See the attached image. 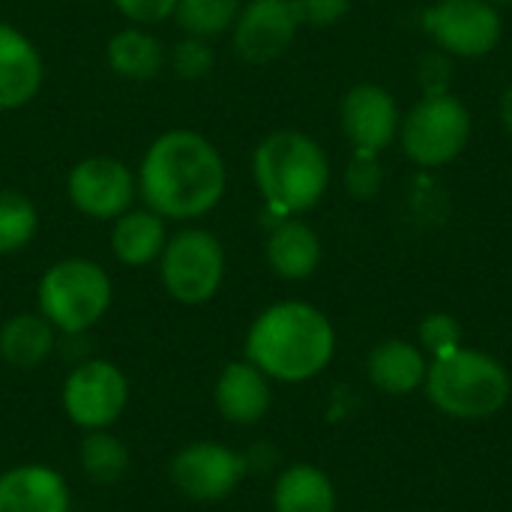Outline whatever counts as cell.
I'll return each mask as SVG.
<instances>
[{"label":"cell","instance_id":"cell-1","mask_svg":"<svg viewBox=\"0 0 512 512\" xmlns=\"http://www.w3.org/2000/svg\"><path fill=\"white\" fill-rule=\"evenodd\" d=\"M144 207L168 222H195L219 207L228 168L210 138L192 129H168L144 150L138 165Z\"/></svg>","mask_w":512,"mask_h":512},{"label":"cell","instance_id":"cell-2","mask_svg":"<svg viewBox=\"0 0 512 512\" xmlns=\"http://www.w3.org/2000/svg\"><path fill=\"white\" fill-rule=\"evenodd\" d=\"M333 351V324L321 309L300 300L267 306L246 336V360L282 384H300L321 375L330 366Z\"/></svg>","mask_w":512,"mask_h":512},{"label":"cell","instance_id":"cell-3","mask_svg":"<svg viewBox=\"0 0 512 512\" xmlns=\"http://www.w3.org/2000/svg\"><path fill=\"white\" fill-rule=\"evenodd\" d=\"M252 177L279 219L312 210L330 186V159L324 147L297 129L270 132L252 153Z\"/></svg>","mask_w":512,"mask_h":512},{"label":"cell","instance_id":"cell-4","mask_svg":"<svg viewBox=\"0 0 512 512\" xmlns=\"http://www.w3.org/2000/svg\"><path fill=\"white\" fill-rule=\"evenodd\" d=\"M426 393L432 405L456 420H486L498 414L512 393L507 369L480 351L456 348L435 357L426 372Z\"/></svg>","mask_w":512,"mask_h":512},{"label":"cell","instance_id":"cell-5","mask_svg":"<svg viewBox=\"0 0 512 512\" xmlns=\"http://www.w3.org/2000/svg\"><path fill=\"white\" fill-rule=\"evenodd\" d=\"M114 288L108 273L90 258H63L51 264L36 285L39 315L63 336H84L93 330L108 306Z\"/></svg>","mask_w":512,"mask_h":512},{"label":"cell","instance_id":"cell-6","mask_svg":"<svg viewBox=\"0 0 512 512\" xmlns=\"http://www.w3.org/2000/svg\"><path fill=\"white\" fill-rule=\"evenodd\" d=\"M156 264L165 291L183 306H201L213 300L225 279V249L207 228H183L168 234Z\"/></svg>","mask_w":512,"mask_h":512},{"label":"cell","instance_id":"cell-7","mask_svg":"<svg viewBox=\"0 0 512 512\" xmlns=\"http://www.w3.org/2000/svg\"><path fill=\"white\" fill-rule=\"evenodd\" d=\"M405 156L420 168H438L453 162L471 138L468 108L450 96L435 93L420 99L399 126Z\"/></svg>","mask_w":512,"mask_h":512},{"label":"cell","instance_id":"cell-8","mask_svg":"<svg viewBox=\"0 0 512 512\" xmlns=\"http://www.w3.org/2000/svg\"><path fill=\"white\" fill-rule=\"evenodd\" d=\"M60 402L75 426L87 432L111 429L126 411L129 381L111 360H84L66 375Z\"/></svg>","mask_w":512,"mask_h":512},{"label":"cell","instance_id":"cell-9","mask_svg":"<svg viewBox=\"0 0 512 512\" xmlns=\"http://www.w3.org/2000/svg\"><path fill=\"white\" fill-rule=\"evenodd\" d=\"M249 465L246 456L234 453L225 444L216 441H198L183 447L171 465H168V477L174 483V489L198 504H216L225 501L228 495H234V489L243 483Z\"/></svg>","mask_w":512,"mask_h":512},{"label":"cell","instance_id":"cell-10","mask_svg":"<svg viewBox=\"0 0 512 512\" xmlns=\"http://www.w3.org/2000/svg\"><path fill=\"white\" fill-rule=\"evenodd\" d=\"M423 30L444 54L483 57L501 39V15L489 0H438L423 12Z\"/></svg>","mask_w":512,"mask_h":512},{"label":"cell","instance_id":"cell-11","mask_svg":"<svg viewBox=\"0 0 512 512\" xmlns=\"http://www.w3.org/2000/svg\"><path fill=\"white\" fill-rule=\"evenodd\" d=\"M66 195L81 216L114 222L132 207L138 195V177L123 159L87 156L72 165L66 177Z\"/></svg>","mask_w":512,"mask_h":512},{"label":"cell","instance_id":"cell-12","mask_svg":"<svg viewBox=\"0 0 512 512\" xmlns=\"http://www.w3.org/2000/svg\"><path fill=\"white\" fill-rule=\"evenodd\" d=\"M300 24L294 0H249L231 27L234 51L246 63H273L291 48Z\"/></svg>","mask_w":512,"mask_h":512},{"label":"cell","instance_id":"cell-13","mask_svg":"<svg viewBox=\"0 0 512 512\" xmlns=\"http://www.w3.org/2000/svg\"><path fill=\"white\" fill-rule=\"evenodd\" d=\"M402 126L396 99L378 84H357L342 99V129L354 150L381 153Z\"/></svg>","mask_w":512,"mask_h":512},{"label":"cell","instance_id":"cell-14","mask_svg":"<svg viewBox=\"0 0 512 512\" xmlns=\"http://www.w3.org/2000/svg\"><path fill=\"white\" fill-rule=\"evenodd\" d=\"M45 81V63L30 36L0 21V111L24 108Z\"/></svg>","mask_w":512,"mask_h":512},{"label":"cell","instance_id":"cell-15","mask_svg":"<svg viewBox=\"0 0 512 512\" xmlns=\"http://www.w3.org/2000/svg\"><path fill=\"white\" fill-rule=\"evenodd\" d=\"M66 480L45 465H18L0 474V512H69Z\"/></svg>","mask_w":512,"mask_h":512},{"label":"cell","instance_id":"cell-16","mask_svg":"<svg viewBox=\"0 0 512 512\" xmlns=\"http://www.w3.org/2000/svg\"><path fill=\"white\" fill-rule=\"evenodd\" d=\"M270 378L249 360H234L216 381V411L234 426H255L270 411Z\"/></svg>","mask_w":512,"mask_h":512},{"label":"cell","instance_id":"cell-17","mask_svg":"<svg viewBox=\"0 0 512 512\" xmlns=\"http://www.w3.org/2000/svg\"><path fill=\"white\" fill-rule=\"evenodd\" d=\"M168 243V219L150 207H129L111 222V252L126 267L156 264Z\"/></svg>","mask_w":512,"mask_h":512},{"label":"cell","instance_id":"cell-18","mask_svg":"<svg viewBox=\"0 0 512 512\" xmlns=\"http://www.w3.org/2000/svg\"><path fill=\"white\" fill-rule=\"evenodd\" d=\"M267 264L276 276L288 282L309 279L321 264V240L300 219H279L267 237Z\"/></svg>","mask_w":512,"mask_h":512},{"label":"cell","instance_id":"cell-19","mask_svg":"<svg viewBox=\"0 0 512 512\" xmlns=\"http://www.w3.org/2000/svg\"><path fill=\"white\" fill-rule=\"evenodd\" d=\"M105 60L114 75L129 81H150L162 72L168 54L159 36H153L147 27H123L117 30L105 45Z\"/></svg>","mask_w":512,"mask_h":512},{"label":"cell","instance_id":"cell-20","mask_svg":"<svg viewBox=\"0 0 512 512\" xmlns=\"http://www.w3.org/2000/svg\"><path fill=\"white\" fill-rule=\"evenodd\" d=\"M57 348V330L39 312H18L0 327V357L15 369L42 366Z\"/></svg>","mask_w":512,"mask_h":512},{"label":"cell","instance_id":"cell-21","mask_svg":"<svg viewBox=\"0 0 512 512\" xmlns=\"http://www.w3.org/2000/svg\"><path fill=\"white\" fill-rule=\"evenodd\" d=\"M426 357L417 345L390 339L381 342L372 357H369V378L378 390L393 393V396H408L420 384H426Z\"/></svg>","mask_w":512,"mask_h":512},{"label":"cell","instance_id":"cell-22","mask_svg":"<svg viewBox=\"0 0 512 512\" xmlns=\"http://www.w3.org/2000/svg\"><path fill=\"white\" fill-rule=\"evenodd\" d=\"M276 512H336V489L315 465H291L273 489Z\"/></svg>","mask_w":512,"mask_h":512},{"label":"cell","instance_id":"cell-23","mask_svg":"<svg viewBox=\"0 0 512 512\" xmlns=\"http://www.w3.org/2000/svg\"><path fill=\"white\" fill-rule=\"evenodd\" d=\"M78 459H81L84 477L99 486H111V483L123 480L129 471V450L108 429L87 432V438L81 441Z\"/></svg>","mask_w":512,"mask_h":512},{"label":"cell","instance_id":"cell-24","mask_svg":"<svg viewBox=\"0 0 512 512\" xmlns=\"http://www.w3.org/2000/svg\"><path fill=\"white\" fill-rule=\"evenodd\" d=\"M240 9V0H177L174 18L186 36L213 39L234 27Z\"/></svg>","mask_w":512,"mask_h":512},{"label":"cell","instance_id":"cell-25","mask_svg":"<svg viewBox=\"0 0 512 512\" xmlns=\"http://www.w3.org/2000/svg\"><path fill=\"white\" fill-rule=\"evenodd\" d=\"M39 231L36 204L18 189H0V255L21 252Z\"/></svg>","mask_w":512,"mask_h":512},{"label":"cell","instance_id":"cell-26","mask_svg":"<svg viewBox=\"0 0 512 512\" xmlns=\"http://www.w3.org/2000/svg\"><path fill=\"white\" fill-rule=\"evenodd\" d=\"M213 63H216V51H213L210 39L183 36L171 48V69L183 81H201V78H207L210 69H213Z\"/></svg>","mask_w":512,"mask_h":512},{"label":"cell","instance_id":"cell-27","mask_svg":"<svg viewBox=\"0 0 512 512\" xmlns=\"http://www.w3.org/2000/svg\"><path fill=\"white\" fill-rule=\"evenodd\" d=\"M381 165H378V153H366V150H354V159L345 171V189L351 192V198L369 201L381 192Z\"/></svg>","mask_w":512,"mask_h":512},{"label":"cell","instance_id":"cell-28","mask_svg":"<svg viewBox=\"0 0 512 512\" xmlns=\"http://www.w3.org/2000/svg\"><path fill=\"white\" fill-rule=\"evenodd\" d=\"M420 342L423 348H429L435 357L450 354L456 348H462V327L453 315L447 312H432L429 318H423L420 324Z\"/></svg>","mask_w":512,"mask_h":512},{"label":"cell","instance_id":"cell-29","mask_svg":"<svg viewBox=\"0 0 512 512\" xmlns=\"http://www.w3.org/2000/svg\"><path fill=\"white\" fill-rule=\"evenodd\" d=\"M114 6L132 24L147 27V24H162V21L174 18L177 0H114Z\"/></svg>","mask_w":512,"mask_h":512},{"label":"cell","instance_id":"cell-30","mask_svg":"<svg viewBox=\"0 0 512 512\" xmlns=\"http://www.w3.org/2000/svg\"><path fill=\"white\" fill-rule=\"evenodd\" d=\"M297 15L303 24L312 27H330L336 21H342L351 9V0H294Z\"/></svg>","mask_w":512,"mask_h":512},{"label":"cell","instance_id":"cell-31","mask_svg":"<svg viewBox=\"0 0 512 512\" xmlns=\"http://www.w3.org/2000/svg\"><path fill=\"white\" fill-rule=\"evenodd\" d=\"M450 60L444 57V51H435L429 57H423L420 63V81L426 87V96H435V93H447V84H450Z\"/></svg>","mask_w":512,"mask_h":512},{"label":"cell","instance_id":"cell-32","mask_svg":"<svg viewBox=\"0 0 512 512\" xmlns=\"http://www.w3.org/2000/svg\"><path fill=\"white\" fill-rule=\"evenodd\" d=\"M501 120H504V126H507L512 138V84L504 90V99H501Z\"/></svg>","mask_w":512,"mask_h":512},{"label":"cell","instance_id":"cell-33","mask_svg":"<svg viewBox=\"0 0 512 512\" xmlns=\"http://www.w3.org/2000/svg\"><path fill=\"white\" fill-rule=\"evenodd\" d=\"M492 6H512V0H489Z\"/></svg>","mask_w":512,"mask_h":512}]
</instances>
